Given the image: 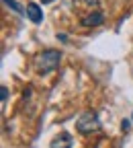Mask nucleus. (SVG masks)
I'll return each mask as SVG.
<instances>
[{
    "label": "nucleus",
    "mask_w": 133,
    "mask_h": 148,
    "mask_svg": "<svg viewBox=\"0 0 133 148\" xmlns=\"http://www.w3.org/2000/svg\"><path fill=\"white\" fill-rule=\"evenodd\" d=\"M102 21H105L102 12H92V14L82 18V25L84 27H98V25H102Z\"/></svg>",
    "instance_id": "nucleus-4"
},
{
    "label": "nucleus",
    "mask_w": 133,
    "mask_h": 148,
    "mask_svg": "<svg viewBox=\"0 0 133 148\" xmlns=\"http://www.w3.org/2000/svg\"><path fill=\"white\" fill-rule=\"evenodd\" d=\"M60 60H62V53L58 49H45L39 58L35 60V68H37V72L47 74V72H53L60 66Z\"/></svg>",
    "instance_id": "nucleus-1"
},
{
    "label": "nucleus",
    "mask_w": 133,
    "mask_h": 148,
    "mask_svg": "<svg viewBox=\"0 0 133 148\" xmlns=\"http://www.w3.org/2000/svg\"><path fill=\"white\" fill-rule=\"evenodd\" d=\"M2 2H4L6 6H10V8H12L14 12H18V14H27V10H23L21 6H18V4H16V2H10V0H2Z\"/></svg>",
    "instance_id": "nucleus-6"
},
{
    "label": "nucleus",
    "mask_w": 133,
    "mask_h": 148,
    "mask_svg": "<svg viewBox=\"0 0 133 148\" xmlns=\"http://www.w3.org/2000/svg\"><path fill=\"white\" fill-rule=\"evenodd\" d=\"M86 2H88V4H94V6H96V4H98V0H86Z\"/></svg>",
    "instance_id": "nucleus-8"
},
{
    "label": "nucleus",
    "mask_w": 133,
    "mask_h": 148,
    "mask_svg": "<svg viewBox=\"0 0 133 148\" xmlns=\"http://www.w3.org/2000/svg\"><path fill=\"white\" fill-rule=\"evenodd\" d=\"M41 2H43V4H49V2H53V0H41Z\"/></svg>",
    "instance_id": "nucleus-9"
},
{
    "label": "nucleus",
    "mask_w": 133,
    "mask_h": 148,
    "mask_svg": "<svg viewBox=\"0 0 133 148\" xmlns=\"http://www.w3.org/2000/svg\"><path fill=\"white\" fill-rule=\"evenodd\" d=\"M121 130H123V132H127V130H129V119H123V121H121Z\"/></svg>",
    "instance_id": "nucleus-7"
},
{
    "label": "nucleus",
    "mask_w": 133,
    "mask_h": 148,
    "mask_svg": "<svg viewBox=\"0 0 133 148\" xmlns=\"http://www.w3.org/2000/svg\"><path fill=\"white\" fill-rule=\"evenodd\" d=\"M51 148H72V136L70 134H60V136H55L49 144Z\"/></svg>",
    "instance_id": "nucleus-3"
},
{
    "label": "nucleus",
    "mask_w": 133,
    "mask_h": 148,
    "mask_svg": "<svg viewBox=\"0 0 133 148\" xmlns=\"http://www.w3.org/2000/svg\"><path fill=\"white\" fill-rule=\"evenodd\" d=\"M27 16L31 18L33 23H41V21H43V10L37 6V4H33V2H31V4L27 6Z\"/></svg>",
    "instance_id": "nucleus-5"
},
{
    "label": "nucleus",
    "mask_w": 133,
    "mask_h": 148,
    "mask_svg": "<svg viewBox=\"0 0 133 148\" xmlns=\"http://www.w3.org/2000/svg\"><path fill=\"white\" fill-rule=\"evenodd\" d=\"M76 127H78L80 134H92V132H96V130L100 127V121H98L96 113L86 111V113H82V115L78 117V121H76Z\"/></svg>",
    "instance_id": "nucleus-2"
}]
</instances>
